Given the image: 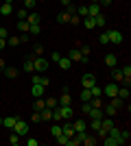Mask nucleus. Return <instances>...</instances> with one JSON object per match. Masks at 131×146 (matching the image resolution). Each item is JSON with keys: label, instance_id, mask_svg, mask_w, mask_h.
Wrapping results in <instances>:
<instances>
[{"label": "nucleus", "instance_id": "f257e3e1", "mask_svg": "<svg viewBox=\"0 0 131 146\" xmlns=\"http://www.w3.org/2000/svg\"><path fill=\"white\" fill-rule=\"evenodd\" d=\"M31 59H33V68H35V72H46V70H48V61L44 59V57L31 55Z\"/></svg>", "mask_w": 131, "mask_h": 146}, {"label": "nucleus", "instance_id": "f03ea898", "mask_svg": "<svg viewBox=\"0 0 131 146\" xmlns=\"http://www.w3.org/2000/svg\"><path fill=\"white\" fill-rule=\"evenodd\" d=\"M11 131H15V133H18L20 137H24V135H29V124H26L24 120H20V118H18V122L13 124V129H11Z\"/></svg>", "mask_w": 131, "mask_h": 146}, {"label": "nucleus", "instance_id": "7ed1b4c3", "mask_svg": "<svg viewBox=\"0 0 131 146\" xmlns=\"http://www.w3.org/2000/svg\"><path fill=\"white\" fill-rule=\"evenodd\" d=\"M68 59L72 61V63H87V59H83V55H81V50L79 48H72L68 52Z\"/></svg>", "mask_w": 131, "mask_h": 146}, {"label": "nucleus", "instance_id": "20e7f679", "mask_svg": "<svg viewBox=\"0 0 131 146\" xmlns=\"http://www.w3.org/2000/svg\"><path fill=\"white\" fill-rule=\"evenodd\" d=\"M118 83H107L105 87H103V96H107V98H114L116 94H118Z\"/></svg>", "mask_w": 131, "mask_h": 146}, {"label": "nucleus", "instance_id": "39448f33", "mask_svg": "<svg viewBox=\"0 0 131 146\" xmlns=\"http://www.w3.org/2000/svg\"><path fill=\"white\" fill-rule=\"evenodd\" d=\"M107 37H109V44H116V46H118V44H122V39H125V37H122V33H120V31H107Z\"/></svg>", "mask_w": 131, "mask_h": 146}, {"label": "nucleus", "instance_id": "423d86ee", "mask_svg": "<svg viewBox=\"0 0 131 146\" xmlns=\"http://www.w3.org/2000/svg\"><path fill=\"white\" fill-rule=\"evenodd\" d=\"M61 133L66 135L68 140H70V137H74V127H72V122H70V120H63L61 122Z\"/></svg>", "mask_w": 131, "mask_h": 146}, {"label": "nucleus", "instance_id": "0eeeda50", "mask_svg": "<svg viewBox=\"0 0 131 146\" xmlns=\"http://www.w3.org/2000/svg\"><path fill=\"white\" fill-rule=\"evenodd\" d=\"M81 85H83V87H87V90H90V87H92V85H96V76H94L92 72H87V74H83V76H81Z\"/></svg>", "mask_w": 131, "mask_h": 146}, {"label": "nucleus", "instance_id": "6e6552de", "mask_svg": "<svg viewBox=\"0 0 131 146\" xmlns=\"http://www.w3.org/2000/svg\"><path fill=\"white\" fill-rule=\"evenodd\" d=\"M33 83H37V85H42V87H48L50 85V79H48V76H44L42 72H37V74L33 72Z\"/></svg>", "mask_w": 131, "mask_h": 146}, {"label": "nucleus", "instance_id": "1a4fd4ad", "mask_svg": "<svg viewBox=\"0 0 131 146\" xmlns=\"http://www.w3.org/2000/svg\"><path fill=\"white\" fill-rule=\"evenodd\" d=\"M59 111H61L63 120H72L74 111H72V105H59Z\"/></svg>", "mask_w": 131, "mask_h": 146}, {"label": "nucleus", "instance_id": "9d476101", "mask_svg": "<svg viewBox=\"0 0 131 146\" xmlns=\"http://www.w3.org/2000/svg\"><path fill=\"white\" fill-rule=\"evenodd\" d=\"M87 116L92 118V120H103V118H105V113H103V109H98V107H90Z\"/></svg>", "mask_w": 131, "mask_h": 146}, {"label": "nucleus", "instance_id": "9b49d317", "mask_svg": "<svg viewBox=\"0 0 131 146\" xmlns=\"http://www.w3.org/2000/svg\"><path fill=\"white\" fill-rule=\"evenodd\" d=\"M100 13V5L98 2H92V5H87V18H96Z\"/></svg>", "mask_w": 131, "mask_h": 146}, {"label": "nucleus", "instance_id": "f8f14e48", "mask_svg": "<svg viewBox=\"0 0 131 146\" xmlns=\"http://www.w3.org/2000/svg\"><path fill=\"white\" fill-rule=\"evenodd\" d=\"M11 13H13V2H2V7H0V15L9 18Z\"/></svg>", "mask_w": 131, "mask_h": 146}, {"label": "nucleus", "instance_id": "ddd939ff", "mask_svg": "<svg viewBox=\"0 0 131 146\" xmlns=\"http://www.w3.org/2000/svg\"><path fill=\"white\" fill-rule=\"evenodd\" d=\"M44 92H46V87L37 85V83H33V87H31V94H33V98H42V96H44Z\"/></svg>", "mask_w": 131, "mask_h": 146}, {"label": "nucleus", "instance_id": "4468645a", "mask_svg": "<svg viewBox=\"0 0 131 146\" xmlns=\"http://www.w3.org/2000/svg\"><path fill=\"white\" fill-rule=\"evenodd\" d=\"M57 66L61 68V70H70V68H72V61H70L68 57H59V61H57Z\"/></svg>", "mask_w": 131, "mask_h": 146}, {"label": "nucleus", "instance_id": "2eb2a0df", "mask_svg": "<svg viewBox=\"0 0 131 146\" xmlns=\"http://www.w3.org/2000/svg\"><path fill=\"white\" fill-rule=\"evenodd\" d=\"M15 122H18V118H15V116H7V118H2V127H5V129H13Z\"/></svg>", "mask_w": 131, "mask_h": 146}, {"label": "nucleus", "instance_id": "dca6fc26", "mask_svg": "<svg viewBox=\"0 0 131 146\" xmlns=\"http://www.w3.org/2000/svg\"><path fill=\"white\" fill-rule=\"evenodd\" d=\"M103 113H105V116H109V118H114L116 113H118V109H116L114 105H103Z\"/></svg>", "mask_w": 131, "mask_h": 146}, {"label": "nucleus", "instance_id": "f3484780", "mask_svg": "<svg viewBox=\"0 0 131 146\" xmlns=\"http://www.w3.org/2000/svg\"><path fill=\"white\" fill-rule=\"evenodd\" d=\"M57 100H59V105H72V96H70V92H63Z\"/></svg>", "mask_w": 131, "mask_h": 146}, {"label": "nucleus", "instance_id": "a211bd4d", "mask_svg": "<svg viewBox=\"0 0 131 146\" xmlns=\"http://www.w3.org/2000/svg\"><path fill=\"white\" fill-rule=\"evenodd\" d=\"M57 20H59L61 24H70V20H72V13L63 11V13H59V15H57Z\"/></svg>", "mask_w": 131, "mask_h": 146}, {"label": "nucleus", "instance_id": "6ab92c4d", "mask_svg": "<svg viewBox=\"0 0 131 146\" xmlns=\"http://www.w3.org/2000/svg\"><path fill=\"white\" fill-rule=\"evenodd\" d=\"M29 29H31V24H29V22H26V20H18V31L20 33H29Z\"/></svg>", "mask_w": 131, "mask_h": 146}, {"label": "nucleus", "instance_id": "aec40b11", "mask_svg": "<svg viewBox=\"0 0 131 146\" xmlns=\"http://www.w3.org/2000/svg\"><path fill=\"white\" fill-rule=\"evenodd\" d=\"M105 63H107V68H116V63H118V59H116V55H112V52H109V55L105 57Z\"/></svg>", "mask_w": 131, "mask_h": 146}, {"label": "nucleus", "instance_id": "412c9836", "mask_svg": "<svg viewBox=\"0 0 131 146\" xmlns=\"http://www.w3.org/2000/svg\"><path fill=\"white\" fill-rule=\"evenodd\" d=\"M22 70H24V72H29V74H33V72H35V68H33V59H31V57H29V59L24 61Z\"/></svg>", "mask_w": 131, "mask_h": 146}, {"label": "nucleus", "instance_id": "4be33fe9", "mask_svg": "<svg viewBox=\"0 0 131 146\" xmlns=\"http://www.w3.org/2000/svg\"><path fill=\"white\" fill-rule=\"evenodd\" d=\"M79 98H81V103H87V100L92 98V92L87 90V87H83V90H81V94H79Z\"/></svg>", "mask_w": 131, "mask_h": 146}, {"label": "nucleus", "instance_id": "5701e85b", "mask_svg": "<svg viewBox=\"0 0 131 146\" xmlns=\"http://www.w3.org/2000/svg\"><path fill=\"white\" fill-rule=\"evenodd\" d=\"M20 142H22V137H20L15 131H11V135H9V144H11V146H18Z\"/></svg>", "mask_w": 131, "mask_h": 146}, {"label": "nucleus", "instance_id": "b1692460", "mask_svg": "<svg viewBox=\"0 0 131 146\" xmlns=\"http://www.w3.org/2000/svg\"><path fill=\"white\" fill-rule=\"evenodd\" d=\"M83 26H85L87 31H94V29H96V22H94V18H83Z\"/></svg>", "mask_w": 131, "mask_h": 146}, {"label": "nucleus", "instance_id": "393cba45", "mask_svg": "<svg viewBox=\"0 0 131 146\" xmlns=\"http://www.w3.org/2000/svg\"><path fill=\"white\" fill-rule=\"evenodd\" d=\"M44 103H46V107H48V109H55V107H59V100H57L55 96H50V98H46V100H44Z\"/></svg>", "mask_w": 131, "mask_h": 146}, {"label": "nucleus", "instance_id": "a878e982", "mask_svg": "<svg viewBox=\"0 0 131 146\" xmlns=\"http://www.w3.org/2000/svg\"><path fill=\"white\" fill-rule=\"evenodd\" d=\"M81 144H85V146H94V144H96V137H94V135H90V133H85V137L81 140Z\"/></svg>", "mask_w": 131, "mask_h": 146}, {"label": "nucleus", "instance_id": "bb28decb", "mask_svg": "<svg viewBox=\"0 0 131 146\" xmlns=\"http://www.w3.org/2000/svg\"><path fill=\"white\" fill-rule=\"evenodd\" d=\"M39 116H42V120H53V109H48V107H44V109L39 111Z\"/></svg>", "mask_w": 131, "mask_h": 146}, {"label": "nucleus", "instance_id": "cd10ccee", "mask_svg": "<svg viewBox=\"0 0 131 146\" xmlns=\"http://www.w3.org/2000/svg\"><path fill=\"white\" fill-rule=\"evenodd\" d=\"M114 83H125V76H122V70H114Z\"/></svg>", "mask_w": 131, "mask_h": 146}, {"label": "nucleus", "instance_id": "c85d7f7f", "mask_svg": "<svg viewBox=\"0 0 131 146\" xmlns=\"http://www.w3.org/2000/svg\"><path fill=\"white\" fill-rule=\"evenodd\" d=\"M44 107H46V103H44L42 98H35V103H33V111H42Z\"/></svg>", "mask_w": 131, "mask_h": 146}, {"label": "nucleus", "instance_id": "c756f323", "mask_svg": "<svg viewBox=\"0 0 131 146\" xmlns=\"http://www.w3.org/2000/svg\"><path fill=\"white\" fill-rule=\"evenodd\" d=\"M5 76H7V79H15V76H18V68H7Z\"/></svg>", "mask_w": 131, "mask_h": 146}, {"label": "nucleus", "instance_id": "7c9ffc66", "mask_svg": "<svg viewBox=\"0 0 131 146\" xmlns=\"http://www.w3.org/2000/svg\"><path fill=\"white\" fill-rule=\"evenodd\" d=\"M50 133H53V137H59V135H61V122H57V124H53V129H50Z\"/></svg>", "mask_w": 131, "mask_h": 146}, {"label": "nucleus", "instance_id": "2f4dec72", "mask_svg": "<svg viewBox=\"0 0 131 146\" xmlns=\"http://www.w3.org/2000/svg\"><path fill=\"white\" fill-rule=\"evenodd\" d=\"M26 22H29V24H39V15L37 13H29V15H26Z\"/></svg>", "mask_w": 131, "mask_h": 146}, {"label": "nucleus", "instance_id": "473e14b6", "mask_svg": "<svg viewBox=\"0 0 131 146\" xmlns=\"http://www.w3.org/2000/svg\"><path fill=\"white\" fill-rule=\"evenodd\" d=\"M53 120H55V122H63V116H61V111H59V107L53 109Z\"/></svg>", "mask_w": 131, "mask_h": 146}, {"label": "nucleus", "instance_id": "72a5a7b5", "mask_svg": "<svg viewBox=\"0 0 131 146\" xmlns=\"http://www.w3.org/2000/svg\"><path fill=\"white\" fill-rule=\"evenodd\" d=\"M94 22H96V29H98V26H105V15H103V13H98V15H96V18H94Z\"/></svg>", "mask_w": 131, "mask_h": 146}, {"label": "nucleus", "instance_id": "f704fd0d", "mask_svg": "<svg viewBox=\"0 0 131 146\" xmlns=\"http://www.w3.org/2000/svg\"><path fill=\"white\" fill-rule=\"evenodd\" d=\"M76 15H79V18H87V7L85 5L76 7Z\"/></svg>", "mask_w": 131, "mask_h": 146}, {"label": "nucleus", "instance_id": "c9c22d12", "mask_svg": "<svg viewBox=\"0 0 131 146\" xmlns=\"http://www.w3.org/2000/svg\"><path fill=\"white\" fill-rule=\"evenodd\" d=\"M90 92H92V98H96V96H103V87H96V85H92V87H90Z\"/></svg>", "mask_w": 131, "mask_h": 146}, {"label": "nucleus", "instance_id": "e433bc0d", "mask_svg": "<svg viewBox=\"0 0 131 146\" xmlns=\"http://www.w3.org/2000/svg\"><path fill=\"white\" fill-rule=\"evenodd\" d=\"M120 140H122V144H129L131 133H129V131H120Z\"/></svg>", "mask_w": 131, "mask_h": 146}, {"label": "nucleus", "instance_id": "4c0bfd02", "mask_svg": "<svg viewBox=\"0 0 131 146\" xmlns=\"http://www.w3.org/2000/svg\"><path fill=\"white\" fill-rule=\"evenodd\" d=\"M7 44H9V46H20V37H7Z\"/></svg>", "mask_w": 131, "mask_h": 146}, {"label": "nucleus", "instance_id": "58836bf2", "mask_svg": "<svg viewBox=\"0 0 131 146\" xmlns=\"http://www.w3.org/2000/svg\"><path fill=\"white\" fill-rule=\"evenodd\" d=\"M55 140H57V144H61V146H68V137H66V135H59V137H55Z\"/></svg>", "mask_w": 131, "mask_h": 146}, {"label": "nucleus", "instance_id": "ea45409f", "mask_svg": "<svg viewBox=\"0 0 131 146\" xmlns=\"http://www.w3.org/2000/svg\"><path fill=\"white\" fill-rule=\"evenodd\" d=\"M26 15H29V9H24V7H22V9L18 11V18H20V20H26Z\"/></svg>", "mask_w": 131, "mask_h": 146}, {"label": "nucleus", "instance_id": "a19ab883", "mask_svg": "<svg viewBox=\"0 0 131 146\" xmlns=\"http://www.w3.org/2000/svg\"><path fill=\"white\" fill-rule=\"evenodd\" d=\"M98 42L103 44V46H107V44H109V37H107V31H105V33H103V35L98 37Z\"/></svg>", "mask_w": 131, "mask_h": 146}, {"label": "nucleus", "instance_id": "79ce46f5", "mask_svg": "<svg viewBox=\"0 0 131 146\" xmlns=\"http://www.w3.org/2000/svg\"><path fill=\"white\" fill-rule=\"evenodd\" d=\"M90 127H92V131L96 133V131L100 129V120H92V124H90Z\"/></svg>", "mask_w": 131, "mask_h": 146}, {"label": "nucleus", "instance_id": "37998d69", "mask_svg": "<svg viewBox=\"0 0 131 146\" xmlns=\"http://www.w3.org/2000/svg\"><path fill=\"white\" fill-rule=\"evenodd\" d=\"M29 33H31V35H37V33H39V24H31Z\"/></svg>", "mask_w": 131, "mask_h": 146}, {"label": "nucleus", "instance_id": "c03bdc74", "mask_svg": "<svg viewBox=\"0 0 131 146\" xmlns=\"http://www.w3.org/2000/svg\"><path fill=\"white\" fill-rule=\"evenodd\" d=\"M35 2H37V0H24V9H33Z\"/></svg>", "mask_w": 131, "mask_h": 146}, {"label": "nucleus", "instance_id": "a18cd8bd", "mask_svg": "<svg viewBox=\"0 0 131 146\" xmlns=\"http://www.w3.org/2000/svg\"><path fill=\"white\" fill-rule=\"evenodd\" d=\"M42 120V116H39V111H33V116H31V122H39Z\"/></svg>", "mask_w": 131, "mask_h": 146}, {"label": "nucleus", "instance_id": "49530a36", "mask_svg": "<svg viewBox=\"0 0 131 146\" xmlns=\"http://www.w3.org/2000/svg\"><path fill=\"white\" fill-rule=\"evenodd\" d=\"M42 52H44V48H42V46H35V50H33V55L42 57Z\"/></svg>", "mask_w": 131, "mask_h": 146}, {"label": "nucleus", "instance_id": "de8ad7c7", "mask_svg": "<svg viewBox=\"0 0 131 146\" xmlns=\"http://www.w3.org/2000/svg\"><path fill=\"white\" fill-rule=\"evenodd\" d=\"M90 107H92V105H90V100H87V103H83L81 109H83V113H85V116H87V111H90Z\"/></svg>", "mask_w": 131, "mask_h": 146}, {"label": "nucleus", "instance_id": "09e8293b", "mask_svg": "<svg viewBox=\"0 0 131 146\" xmlns=\"http://www.w3.org/2000/svg\"><path fill=\"white\" fill-rule=\"evenodd\" d=\"M39 142L37 140H33V137H29V140H26V146H37Z\"/></svg>", "mask_w": 131, "mask_h": 146}, {"label": "nucleus", "instance_id": "8fccbe9b", "mask_svg": "<svg viewBox=\"0 0 131 146\" xmlns=\"http://www.w3.org/2000/svg\"><path fill=\"white\" fill-rule=\"evenodd\" d=\"M59 57H61V55H59V52H53V55H50V59H53V61H55V63H57V61H59Z\"/></svg>", "mask_w": 131, "mask_h": 146}, {"label": "nucleus", "instance_id": "3c124183", "mask_svg": "<svg viewBox=\"0 0 131 146\" xmlns=\"http://www.w3.org/2000/svg\"><path fill=\"white\" fill-rule=\"evenodd\" d=\"M98 5H103V7H109V5H112V0H98Z\"/></svg>", "mask_w": 131, "mask_h": 146}, {"label": "nucleus", "instance_id": "603ef678", "mask_svg": "<svg viewBox=\"0 0 131 146\" xmlns=\"http://www.w3.org/2000/svg\"><path fill=\"white\" fill-rule=\"evenodd\" d=\"M7 35H9V33H7V29H2V26H0V37H5V39H7Z\"/></svg>", "mask_w": 131, "mask_h": 146}, {"label": "nucleus", "instance_id": "864d4df0", "mask_svg": "<svg viewBox=\"0 0 131 146\" xmlns=\"http://www.w3.org/2000/svg\"><path fill=\"white\" fill-rule=\"evenodd\" d=\"M5 44H7V39H5V37H0V50L5 48Z\"/></svg>", "mask_w": 131, "mask_h": 146}, {"label": "nucleus", "instance_id": "5fc2aeb1", "mask_svg": "<svg viewBox=\"0 0 131 146\" xmlns=\"http://www.w3.org/2000/svg\"><path fill=\"white\" fill-rule=\"evenodd\" d=\"M0 68H5V59H0Z\"/></svg>", "mask_w": 131, "mask_h": 146}, {"label": "nucleus", "instance_id": "6e6d98bb", "mask_svg": "<svg viewBox=\"0 0 131 146\" xmlns=\"http://www.w3.org/2000/svg\"><path fill=\"white\" fill-rule=\"evenodd\" d=\"M0 127H2V118H0Z\"/></svg>", "mask_w": 131, "mask_h": 146}, {"label": "nucleus", "instance_id": "4d7b16f0", "mask_svg": "<svg viewBox=\"0 0 131 146\" xmlns=\"http://www.w3.org/2000/svg\"><path fill=\"white\" fill-rule=\"evenodd\" d=\"M92 2H98V0H92Z\"/></svg>", "mask_w": 131, "mask_h": 146}]
</instances>
